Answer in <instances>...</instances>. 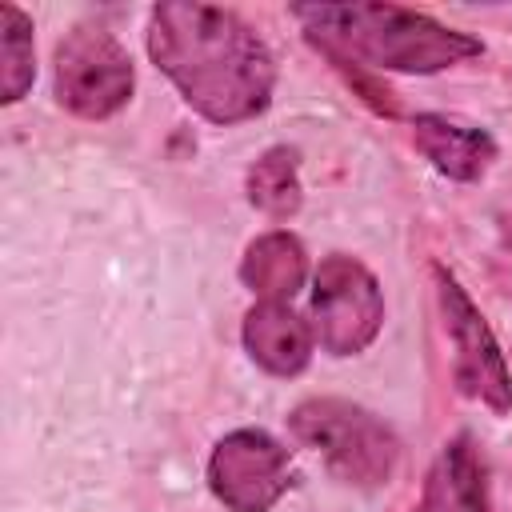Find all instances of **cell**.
<instances>
[{
	"label": "cell",
	"mask_w": 512,
	"mask_h": 512,
	"mask_svg": "<svg viewBox=\"0 0 512 512\" xmlns=\"http://www.w3.org/2000/svg\"><path fill=\"white\" fill-rule=\"evenodd\" d=\"M148 56L212 124H244L272 104L276 60L232 8L164 0L148 12Z\"/></svg>",
	"instance_id": "6da1fadb"
},
{
	"label": "cell",
	"mask_w": 512,
	"mask_h": 512,
	"mask_svg": "<svg viewBox=\"0 0 512 512\" xmlns=\"http://www.w3.org/2000/svg\"><path fill=\"white\" fill-rule=\"evenodd\" d=\"M292 16L300 20L304 36L340 68L428 76L484 52L476 36L400 4H292Z\"/></svg>",
	"instance_id": "7a4b0ae2"
},
{
	"label": "cell",
	"mask_w": 512,
	"mask_h": 512,
	"mask_svg": "<svg viewBox=\"0 0 512 512\" xmlns=\"http://www.w3.org/2000/svg\"><path fill=\"white\" fill-rule=\"evenodd\" d=\"M292 436L312 448L340 484L380 488L400 464L396 432L368 408L336 396H312L288 412Z\"/></svg>",
	"instance_id": "3957f363"
},
{
	"label": "cell",
	"mask_w": 512,
	"mask_h": 512,
	"mask_svg": "<svg viewBox=\"0 0 512 512\" xmlns=\"http://www.w3.org/2000/svg\"><path fill=\"white\" fill-rule=\"evenodd\" d=\"M136 88L132 56L104 24H76L56 44V100L80 120L116 116Z\"/></svg>",
	"instance_id": "277c9868"
},
{
	"label": "cell",
	"mask_w": 512,
	"mask_h": 512,
	"mask_svg": "<svg viewBox=\"0 0 512 512\" xmlns=\"http://www.w3.org/2000/svg\"><path fill=\"white\" fill-rule=\"evenodd\" d=\"M384 328V292L348 252H332L312 272V336L328 356L364 352Z\"/></svg>",
	"instance_id": "5b68a950"
},
{
	"label": "cell",
	"mask_w": 512,
	"mask_h": 512,
	"mask_svg": "<svg viewBox=\"0 0 512 512\" xmlns=\"http://www.w3.org/2000/svg\"><path fill=\"white\" fill-rule=\"evenodd\" d=\"M432 276H436L440 316H444V328L456 348V388L464 396L480 400L492 416H508L512 412V372L500 352V340L492 336L484 312L472 304L464 284L444 264H436Z\"/></svg>",
	"instance_id": "8992f818"
},
{
	"label": "cell",
	"mask_w": 512,
	"mask_h": 512,
	"mask_svg": "<svg viewBox=\"0 0 512 512\" xmlns=\"http://www.w3.org/2000/svg\"><path fill=\"white\" fill-rule=\"evenodd\" d=\"M292 456L264 428H236L208 456V488L232 512H268L292 488Z\"/></svg>",
	"instance_id": "52a82bcc"
},
{
	"label": "cell",
	"mask_w": 512,
	"mask_h": 512,
	"mask_svg": "<svg viewBox=\"0 0 512 512\" xmlns=\"http://www.w3.org/2000/svg\"><path fill=\"white\" fill-rule=\"evenodd\" d=\"M244 348L252 356L256 368H264L268 376H296L308 368L316 336L312 324L300 320L292 312V304H276V300H256L244 316Z\"/></svg>",
	"instance_id": "ba28073f"
},
{
	"label": "cell",
	"mask_w": 512,
	"mask_h": 512,
	"mask_svg": "<svg viewBox=\"0 0 512 512\" xmlns=\"http://www.w3.org/2000/svg\"><path fill=\"white\" fill-rule=\"evenodd\" d=\"M412 144L440 176L460 184L480 180L496 160V140L484 128L440 116V112H420L412 120Z\"/></svg>",
	"instance_id": "9c48e42d"
},
{
	"label": "cell",
	"mask_w": 512,
	"mask_h": 512,
	"mask_svg": "<svg viewBox=\"0 0 512 512\" xmlns=\"http://www.w3.org/2000/svg\"><path fill=\"white\" fill-rule=\"evenodd\" d=\"M240 280L256 300L288 304L308 280V252L292 232H264L244 248Z\"/></svg>",
	"instance_id": "30bf717a"
},
{
	"label": "cell",
	"mask_w": 512,
	"mask_h": 512,
	"mask_svg": "<svg viewBox=\"0 0 512 512\" xmlns=\"http://www.w3.org/2000/svg\"><path fill=\"white\" fill-rule=\"evenodd\" d=\"M420 512H488V476L484 460L468 436L444 444L440 460L428 472Z\"/></svg>",
	"instance_id": "8fae6325"
},
{
	"label": "cell",
	"mask_w": 512,
	"mask_h": 512,
	"mask_svg": "<svg viewBox=\"0 0 512 512\" xmlns=\"http://www.w3.org/2000/svg\"><path fill=\"white\" fill-rule=\"evenodd\" d=\"M244 192H248V204L256 212H264L268 220H292L304 204L296 148L272 144L268 152H260L244 176Z\"/></svg>",
	"instance_id": "7c38bea8"
},
{
	"label": "cell",
	"mask_w": 512,
	"mask_h": 512,
	"mask_svg": "<svg viewBox=\"0 0 512 512\" xmlns=\"http://www.w3.org/2000/svg\"><path fill=\"white\" fill-rule=\"evenodd\" d=\"M36 80L32 20L16 4H0V100L16 104Z\"/></svg>",
	"instance_id": "4fadbf2b"
}]
</instances>
